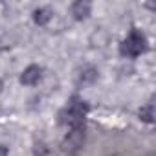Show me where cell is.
<instances>
[{
  "instance_id": "cell-10",
  "label": "cell",
  "mask_w": 156,
  "mask_h": 156,
  "mask_svg": "<svg viewBox=\"0 0 156 156\" xmlns=\"http://www.w3.org/2000/svg\"><path fill=\"white\" fill-rule=\"evenodd\" d=\"M8 154H9L8 147H4V145H0V156H8Z\"/></svg>"
},
{
  "instance_id": "cell-2",
  "label": "cell",
  "mask_w": 156,
  "mask_h": 156,
  "mask_svg": "<svg viewBox=\"0 0 156 156\" xmlns=\"http://www.w3.org/2000/svg\"><path fill=\"white\" fill-rule=\"evenodd\" d=\"M145 50H147V39L140 30H132L119 46V53L123 57H138Z\"/></svg>"
},
{
  "instance_id": "cell-8",
  "label": "cell",
  "mask_w": 156,
  "mask_h": 156,
  "mask_svg": "<svg viewBox=\"0 0 156 156\" xmlns=\"http://www.w3.org/2000/svg\"><path fill=\"white\" fill-rule=\"evenodd\" d=\"M140 119L145 121V123H152L154 121V107H152V103H149L147 107H143L140 110Z\"/></svg>"
},
{
  "instance_id": "cell-3",
  "label": "cell",
  "mask_w": 156,
  "mask_h": 156,
  "mask_svg": "<svg viewBox=\"0 0 156 156\" xmlns=\"http://www.w3.org/2000/svg\"><path fill=\"white\" fill-rule=\"evenodd\" d=\"M83 145H85V127L72 129L62 140V151L68 154H77L83 149Z\"/></svg>"
},
{
  "instance_id": "cell-7",
  "label": "cell",
  "mask_w": 156,
  "mask_h": 156,
  "mask_svg": "<svg viewBox=\"0 0 156 156\" xmlns=\"http://www.w3.org/2000/svg\"><path fill=\"white\" fill-rule=\"evenodd\" d=\"M96 79H98V70H96L94 66H87V68L81 70L79 81H81L83 85H90V83H94Z\"/></svg>"
},
{
  "instance_id": "cell-4",
  "label": "cell",
  "mask_w": 156,
  "mask_h": 156,
  "mask_svg": "<svg viewBox=\"0 0 156 156\" xmlns=\"http://www.w3.org/2000/svg\"><path fill=\"white\" fill-rule=\"evenodd\" d=\"M41 77H42V68L37 66V64H31L20 73V83L26 85V87H33L41 81Z\"/></svg>"
},
{
  "instance_id": "cell-1",
  "label": "cell",
  "mask_w": 156,
  "mask_h": 156,
  "mask_svg": "<svg viewBox=\"0 0 156 156\" xmlns=\"http://www.w3.org/2000/svg\"><path fill=\"white\" fill-rule=\"evenodd\" d=\"M88 112V105L79 99V98H72L68 107L64 110H61L59 114V121L64 125H70L72 129L75 127H85V116Z\"/></svg>"
},
{
  "instance_id": "cell-11",
  "label": "cell",
  "mask_w": 156,
  "mask_h": 156,
  "mask_svg": "<svg viewBox=\"0 0 156 156\" xmlns=\"http://www.w3.org/2000/svg\"><path fill=\"white\" fill-rule=\"evenodd\" d=\"M2 88H4V83H2V79H0V92H2Z\"/></svg>"
},
{
  "instance_id": "cell-6",
  "label": "cell",
  "mask_w": 156,
  "mask_h": 156,
  "mask_svg": "<svg viewBox=\"0 0 156 156\" xmlns=\"http://www.w3.org/2000/svg\"><path fill=\"white\" fill-rule=\"evenodd\" d=\"M51 17H53V11H51L50 8H37V9L33 11V20H35V24H39V26H46V24L51 20Z\"/></svg>"
},
{
  "instance_id": "cell-5",
  "label": "cell",
  "mask_w": 156,
  "mask_h": 156,
  "mask_svg": "<svg viewBox=\"0 0 156 156\" xmlns=\"http://www.w3.org/2000/svg\"><path fill=\"white\" fill-rule=\"evenodd\" d=\"M90 11H92L90 2H85V0H77V2L72 4V15H73L75 20H85V19H88Z\"/></svg>"
},
{
  "instance_id": "cell-9",
  "label": "cell",
  "mask_w": 156,
  "mask_h": 156,
  "mask_svg": "<svg viewBox=\"0 0 156 156\" xmlns=\"http://www.w3.org/2000/svg\"><path fill=\"white\" fill-rule=\"evenodd\" d=\"M33 152H35V156H44V154L48 152V149H46V145H44L42 141H39V143H35Z\"/></svg>"
}]
</instances>
